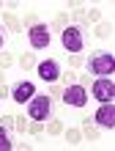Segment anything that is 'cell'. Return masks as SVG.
<instances>
[{
  "label": "cell",
  "mask_w": 115,
  "mask_h": 151,
  "mask_svg": "<svg viewBox=\"0 0 115 151\" xmlns=\"http://www.w3.org/2000/svg\"><path fill=\"white\" fill-rule=\"evenodd\" d=\"M25 22L33 28V25H39V17H36V14H28V17H25Z\"/></svg>",
  "instance_id": "26"
},
{
  "label": "cell",
  "mask_w": 115,
  "mask_h": 151,
  "mask_svg": "<svg viewBox=\"0 0 115 151\" xmlns=\"http://www.w3.org/2000/svg\"><path fill=\"white\" fill-rule=\"evenodd\" d=\"M3 33H6V30H3V28H0V47H3Z\"/></svg>",
  "instance_id": "27"
},
{
  "label": "cell",
  "mask_w": 115,
  "mask_h": 151,
  "mask_svg": "<svg viewBox=\"0 0 115 151\" xmlns=\"http://www.w3.org/2000/svg\"><path fill=\"white\" fill-rule=\"evenodd\" d=\"M3 19H6V28L11 30V33H22V25L11 17V11H6V14H3Z\"/></svg>",
  "instance_id": "10"
},
{
  "label": "cell",
  "mask_w": 115,
  "mask_h": 151,
  "mask_svg": "<svg viewBox=\"0 0 115 151\" xmlns=\"http://www.w3.org/2000/svg\"><path fill=\"white\" fill-rule=\"evenodd\" d=\"M49 107H52L49 96H33V99H30V118L33 121H47Z\"/></svg>",
  "instance_id": "6"
},
{
  "label": "cell",
  "mask_w": 115,
  "mask_h": 151,
  "mask_svg": "<svg viewBox=\"0 0 115 151\" xmlns=\"http://www.w3.org/2000/svg\"><path fill=\"white\" fill-rule=\"evenodd\" d=\"M79 140H82V132L79 129H66V143H79Z\"/></svg>",
  "instance_id": "13"
},
{
  "label": "cell",
  "mask_w": 115,
  "mask_h": 151,
  "mask_svg": "<svg viewBox=\"0 0 115 151\" xmlns=\"http://www.w3.org/2000/svg\"><path fill=\"white\" fill-rule=\"evenodd\" d=\"M49 96H63V88H60L58 83H52L49 85Z\"/></svg>",
  "instance_id": "25"
},
{
  "label": "cell",
  "mask_w": 115,
  "mask_h": 151,
  "mask_svg": "<svg viewBox=\"0 0 115 151\" xmlns=\"http://www.w3.org/2000/svg\"><path fill=\"white\" fill-rule=\"evenodd\" d=\"M93 96L99 102H112L115 99V83H112V77H99L93 83Z\"/></svg>",
  "instance_id": "5"
},
{
  "label": "cell",
  "mask_w": 115,
  "mask_h": 151,
  "mask_svg": "<svg viewBox=\"0 0 115 151\" xmlns=\"http://www.w3.org/2000/svg\"><path fill=\"white\" fill-rule=\"evenodd\" d=\"M82 137H88V140H96V137H99V129L91 127V124H88V118H85V124H82Z\"/></svg>",
  "instance_id": "11"
},
{
  "label": "cell",
  "mask_w": 115,
  "mask_h": 151,
  "mask_svg": "<svg viewBox=\"0 0 115 151\" xmlns=\"http://www.w3.org/2000/svg\"><path fill=\"white\" fill-rule=\"evenodd\" d=\"M88 19H91V22H99L101 19V11H99V8H88Z\"/></svg>",
  "instance_id": "23"
},
{
  "label": "cell",
  "mask_w": 115,
  "mask_h": 151,
  "mask_svg": "<svg viewBox=\"0 0 115 151\" xmlns=\"http://www.w3.org/2000/svg\"><path fill=\"white\" fill-rule=\"evenodd\" d=\"M36 72H39V77L44 80V83H55V80L60 77V66H58V60L47 58V60H41V63L36 66Z\"/></svg>",
  "instance_id": "8"
},
{
  "label": "cell",
  "mask_w": 115,
  "mask_h": 151,
  "mask_svg": "<svg viewBox=\"0 0 115 151\" xmlns=\"http://www.w3.org/2000/svg\"><path fill=\"white\" fill-rule=\"evenodd\" d=\"M91 72L99 74V77H110L115 72V58L110 55V52H96V55L91 58Z\"/></svg>",
  "instance_id": "1"
},
{
  "label": "cell",
  "mask_w": 115,
  "mask_h": 151,
  "mask_svg": "<svg viewBox=\"0 0 115 151\" xmlns=\"http://www.w3.org/2000/svg\"><path fill=\"white\" fill-rule=\"evenodd\" d=\"M47 132H49V135H63V124H60V121H49Z\"/></svg>",
  "instance_id": "16"
},
{
  "label": "cell",
  "mask_w": 115,
  "mask_h": 151,
  "mask_svg": "<svg viewBox=\"0 0 115 151\" xmlns=\"http://www.w3.org/2000/svg\"><path fill=\"white\" fill-rule=\"evenodd\" d=\"M14 127H16V132H19V135H25V132H28V118H25V115H14Z\"/></svg>",
  "instance_id": "12"
},
{
  "label": "cell",
  "mask_w": 115,
  "mask_h": 151,
  "mask_svg": "<svg viewBox=\"0 0 115 151\" xmlns=\"http://www.w3.org/2000/svg\"><path fill=\"white\" fill-rule=\"evenodd\" d=\"M11 146H14V143H11V140H8V132H6L3 127H0V151H8Z\"/></svg>",
  "instance_id": "15"
},
{
  "label": "cell",
  "mask_w": 115,
  "mask_h": 151,
  "mask_svg": "<svg viewBox=\"0 0 115 151\" xmlns=\"http://www.w3.org/2000/svg\"><path fill=\"white\" fill-rule=\"evenodd\" d=\"M19 63H22V69H33V66H36V58H33V55H22Z\"/></svg>",
  "instance_id": "20"
},
{
  "label": "cell",
  "mask_w": 115,
  "mask_h": 151,
  "mask_svg": "<svg viewBox=\"0 0 115 151\" xmlns=\"http://www.w3.org/2000/svg\"><path fill=\"white\" fill-rule=\"evenodd\" d=\"M52 28L63 33V30H66V14H58V17H55V22H52Z\"/></svg>",
  "instance_id": "19"
},
{
  "label": "cell",
  "mask_w": 115,
  "mask_h": 151,
  "mask_svg": "<svg viewBox=\"0 0 115 151\" xmlns=\"http://www.w3.org/2000/svg\"><path fill=\"white\" fill-rule=\"evenodd\" d=\"M28 39H30V47H33V50H47L49 41H52L47 25H33L30 33H28Z\"/></svg>",
  "instance_id": "4"
},
{
  "label": "cell",
  "mask_w": 115,
  "mask_h": 151,
  "mask_svg": "<svg viewBox=\"0 0 115 151\" xmlns=\"http://www.w3.org/2000/svg\"><path fill=\"white\" fill-rule=\"evenodd\" d=\"M33 96H36V88H33V83H28V80H22V83H16L11 88V99L16 104H25V102H30Z\"/></svg>",
  "instance_id": "7"
},
{
  "label": "cell",
  "mask_w": 115,
  "mask_h": 151,
  "mask_svg": "<svg viewBox=\"0 0 115 151\" xmlns=\"http://www.w3.org/2000/svg\"><path fill=\"white\" fill-rule=\"evenodd\" d=\"M74 80H77V72H71V69H69V72L63 74V83H66V85H74Z\"/></svg>",
  "instance_id": "24"
},
{
  "label": "cell",
  "mask_w": 115,
  "mask_h": 151,
  "mask_svg": "<svg viewBox=\"0 0 115 151\" xmlns=\"http://www.w3.org/2000/svg\"><path fill=\"white\" fill-rule=\"evenodd\" d=\"M28 132H30L33 137H39V135H44V121H36V124H30V127H28Z\"/></svg>",
  "instance_id": "17"
},
{
  "label": "cell",
  "mask_w": 115,
  "mask_h": 151,
  "mask_svg": "<svg viewBox=\"0 0 115 151\" xmlns=\"http://www.w3.org/2000/svg\"><path fill=\"white\" fill-rule=\"evenodd\" d=\"M63 102L66 104H71V107H85L88 104V91H85V85H66L63 88Z\"/></svg>",
  "instance_id": "3"
},
{
  "label": "cell",
  "mask_w": 115,
  "mask_h": 151,
  "mask_svg": "<svg viewBox=\"0 0 115 151\" xmlns=\"http://www.w3.org/2000/svg\"><path fill=\"white\" fill-rule=\"evenodd\" d=\"M3 80H6V77H3V69H0V85H3Z\"/></svg>",
  "instance_id": "28"
},
{
  "label": "cell",
  "mask_w": 115,
  "mask_h": 151,
  "mask_svg": "<svg viewBox=\"0 0 115 151\" xmlns=\"http://www.w3.org/2000/svg\"><path fill=\"white\" fill-rule=\"evenodd\" d=\"M0 127H3V129H11V127H14V115H8V113H6L3 118H0Z\"/></svg>",
  "instance_id": "21"
},
{
  "label": "cell",
  "mask_w": 115,
  "mask_h": 151,
  "mask_svg": "<svg viewBox=\"0 0 115 151\" xmlns=\"http://www.w3.org/2000/svg\"><path fill=\"white\" fill-rule=\"evenodd\" d=\"M69 63H71V66H82L85 60H82V55H79V52H71V55H69Z\"/></svg>",
  "instance_id": "22"
},
{
  "label": "cell",
  "mask_w": 115,
  "mask_h": 151,
  "mask_svg": "<svg viewBox=\"0 0 115 151\" xmlns=\"http://www.w3.org/2000/svg\"><path fill=\"white\" fill-rule=\"evenodd\" d=\"M96 124H101V127H107V129H112L115 127V107H112V102H101V107L96 110Z\"/></svg>",
  "instance_id": "9"
},
{
  "label": "cell",
  "mask_w": 115,
  "mask_h": 151,
  "mask_svg": "<svg viewBox=\"0 0 115 151\" xmlns=\"http://www.w3.org/2000/svg\"><path fill=\"white\" fill-rule=\"evenodd\" d=\"M60 41H63V47H66L69 52H82V47H85L82 30H79L77 25H69V28L60 33Z\"/></svg>",
  "instance_id": "2"
},
{
  "label": "cell",
  "mask_w": 115,
  "mask_h": 151,
  "mask_svg": "<svg viewBox=\"0 0 115 151\" xmlns=\"http://www.w3.org/2000/svg\"><path fill=\"white\" fill-rule=\"evenodd\" d=\"M11 63H14V55H11V52H0V69H8Z\"/></svg>",
  "instance_id": "18"
},
{
  "label": "cell",
  "mask_w": 115,
  "mask_h": 151,
  "mask_svg": "<svg viewBox=\"0 0 115 151\" xmlns=\"http://www.w3.org/2000/svg\"><path fill=\"white\" fill-rule=\"evenodd\" d=\"M110 33H112V28H110L107 22H99V25H96V36H99V39H107Z\"/></svg>",
  "instance_id": "14"
}]
</instances>
